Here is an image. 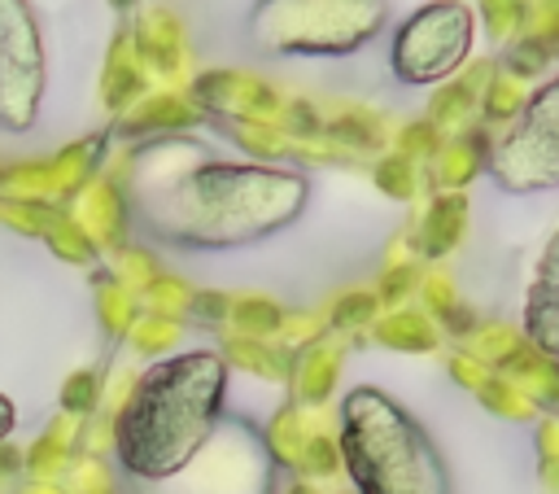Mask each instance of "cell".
Listing matches in <instances>:
<instances>
[{
	"label": "cell",
	"instance_id": "1",
	"mask_svg": "<svg viewBox=\"0 0 559 494\" xmlns=\"http://www.w3.org/2000/svg\"><path fill=\"white\" fill-rule=\"evenodd\" d=\"M227 354L197 345L166 354L131 380L114 411V463L140 490L175 481L223 428Z\"/></svg>",
	"mask_w": 559,
	"mask_h": 494
},
{
	"label": "cell",
	"instance_id": "2",
	"mask_svg": "<svg viewBox=\"0 0 559 494\" xmlns=\"http://www.w3.org/2000/svg\"><path fill=\"white\" fill-rule=\"evenodd\" d=\"M306 197L301 175H275L253 166H201L170 179L148 201V223L175 245H249L284 227Z\"/></svg>",
	"mask_w": 559,
	"mask_h": 494
},
{
	"label": "cell",
	"instance_id": "3",
	"mask_svg": "<svg viewBox=\"0 0 559 494\" xmlns=\"http://www.w3.org/2000/svg\"><path fill=\"white\" fill-rule=\"evenodd\" d=\"M336 442L358 494H450V472L428 428L376 385L341 398Z\"/></svg>",
	"mask_w": 559,
	"mask_h": 494
},
{
	"label": "cell",
	"instance_id": "4",
	"mask_svg": "<svg viewBox=\"0 0 559 494\" xmlns=\"http://www.w3.org/2000/svg\"><path fill=\"white\" fill-rule=\"evenodd\" d=\"M489 170L511 192L559 184V79L542 83L489 149Z\"/></svg>",
	"mask_w": 559,
	"mask_h": 494
},
{
	"label": "cell",
	"instance_id": "5",
	"mask_svg": "<svg viewBox=\"0 0 559 494\" xmlns=\"http://www.w3.org/2000/svg\"><path fill=\"white\" fill-rule=\"evenodd\" d=\"M153 494H271V450L258 433L227 424L214 442L166 485H148Z\"/></svg>",
	"mask_w": 559,
	"mask_h": 494
},
{
	"label": "cell",
	"instance_id": "6",
	"mask_svg": "<svg viewBox=\"0 0 559 494\" xmlns=\"http://www.w3.org/2000/svg\"><path fill=\"white\" fill-rule=\"evenodd\" d=\"M467 44H472V13H467V4H454V0L424 4L419 13H411L397 26L393 66L411 83H432V79H445L463 61Z\"/></svg>",
	"mask_w": 559,
	"mask_h": 494
},
{
	"label": "cell",
	"instance_id": "7",
	"mask_svg": "<svg viewBox=\"0 0 559 494\" xmlns=\"http://www.w3.org/2000/svg\"><path fill=\"white\" fill-rule=\"evenodd\" d=\"M44 92V44L22 0H0V127H31Z\"/></svg>",
	"mask_w": 559,
	"mask_h": 494
},
{
	"label": "cell",
	"instance_id": "8",
	"mask_svg": "<svg viewBox=\"0 0 559 494\" xmlns=\"http://www.w3.org/2000/svg\"><path fill=\"white\" fill-rule=\"evenodd\" d=\"M341 376V345H310L306 354L293 358V398L297 402H328L332 398V385Z\"/></svg>",
	"mask_w": 559,
	"mask_h": 494
},
{
	"label": "cell",
	"instance_id": "9",
	"mask_svg": "<svg viewBox=\"0 0 559 494\" xmlns=\"http://www.w3.org/2000/svg\"><path fill=\"white\" fill-rule=\"evenodd\" d=\"M376 341H384L389 350H432L437 345V328L419 310H393V315H384L376 324Z\"/></svg>",
	"mask_w": 559,
	"mask_h": 494
},
{
	"label": "cell",
	"instance_id": "10",
	"mask_svg": "<svg viewBox=\"0 0 559 494\" xmlns=\"http://www.w3.org/2000/svg\"><path fill=\"white\" fill-rule=\"evenodd\" d=\"M293 472H297V477H306V481H323V477L345 472V463H341V442L332 437V428L310 433V442L301 446V455H297V468H293Z\"/></svg>",
	"mask_w": 559,
	"mask_h": 494
},
{
	"label": "cell",
	"instance_id": "11",
	"mask_svg": "<svg viewBox=\"0 0 559 494\" xmlns=\"http://www.w3.org/2000/svg\"><path fill=\"white\" fill-rule=\"evenodd\" d=\"M231 324H236L240 337L266 341V337L284 332V310L266 297H240V302H231Z\"/></svg>",
	"mask_w": 559,
	"mask_h": 494
},
{
	"label": "cell",
	"instance_id": "12",
	"mask_svg": "<svg viewBox=\"0 0 559 494\" xmlns=\"http://www.w3.org/2000/svg\"><path fill=\"white\" fill-rule=\"evenodd\" d=\"M480 402H485L489 411H498V415H511V420H533V415H537V402H533L520 385H511L507 376H493V380L480 389Z\"/></svg>",
	"mask_w": 559,
	"mask_h": 494
},
{
	"label": "cell",
	"instance_id": "13",
	"mask_svg": "<svg viewBox=\"0 0 559 494\" xmlns=\"http://www.w3.org/2000/svg\"><path fill=\"white\" fill-rule=\"evenodd\" d=\"M175 341H179V319L175 315H144L131 328V345L140 354H166Z\"/></svg>",
	"mask_w": 559,
	"mask_h": 494
},
{
	"label": "cell",
	"instance_id": "14",
	"mask_svg": "<svg viewBox=\"0 0 559 494\" xmlns=\"http://www.w3.org/2000/svg\"><path fill=\"white\" fill-rule=\"evenodd\" d=\"M524 306H559V232L542 249V262H537V275L528 284V302Z\"/></svg>",
	"mask_w": 559,
	"mask_h": 494
},
{
	"label": "cell",
	"instance_id": "15",
	"mask_svg": "<svg viewBox=\"0 0 559 494\" xmlns=\"http://www.w3.org/2000/svg\"><path fill=\"white\" fill-rule=\"evenodd\" d=\"M100 398H105L100 372H74V376L66 380V389H61V407H66L70 415H83V420L100 407Z\"/></svg>",
	"mask_w": 559,
	"mask_h": 494
},
{
	"label": "cell",
	"instance_id": "16",
	"mask_svg": "<svg viewBox=\"0 0 559 494\" xmlns=\"http://www.w3.org/2000/svg\"><path fill=\"white\" fill-rule=\"evenodd\" d=\"M524 337L559 358V306H524Z\"/></svg>",
	"mask_w": 559,
	"mask_h": 494
},
{
	"label": "cell",
	"instance_id": "17",
	"mask_svg": "<svg viewBox=\"0 0 559 494\" xmlns=\"http://www.w3.org/2000/svg\"><path fill=\"white\" fill-rule=\"evenodd\" d=\"M376 302L380 293H345L332 306V328H367L376 319Z\"/></svg>",
	"mask_w": 559,
	"mask_h": 494
},
{
	"label": "cell",
	"instance_id": "18",
	"mask_svg": "<svg viewBox=\"0 0 559 494\" xmlns=\"http://www.w3.org/2000/svg\"><path fill=\"white\" fill-rule=\"evenodd\" d=\"M188 324H197V328H218L227 315H231V302L223 297V293H192V302H188Z\"/></svg>",
	"mask_w": 559,
	"mask_h": 494
},
{
	"label": "cell",
	"instance_id": "19",
	"mask_svg": "<svg viewBox=\"0 0 559 494\" xmlns=\"http://www.w3.org/2000/svg\"><path fill=\"white\" fill-rule=\"evenodd\" d=\"M13 494H70V490H61L57 481H35V477H26V481H22Z\"/></svg>",
	"mask_w": 559,
	"mask_h": 494
},
{
	"label": "cell",
	"instance_id": "20",
	"mask_svg": "<svg viewBox=\"0 0 559 494\" xmlns=\"http://www.w3.org/2000/svg\"><path fill=\"white\" fill-rule=\"evenodd\" d=\"M13 424H17V411H13V402L0 393V446L9 442V433H13Z\"/></svg>",
	"mask_w": 559,
	"mask_h": 494
},
{
	"label": "cell",
	"instance_id": "21",
	"mask_svg": "<svg viewBox=\"0 0 559 494\" xmlns=\"http://www.w3.org/2000/svg\"><path fill=\"white\" fill-rule=\"evenodd\" d=\"M284 494H319V490H314V485L301 477V481H288V485H284Z\"/></svg>",
	"mask_w": 559,
	"mask_h": 494
},
{
	"label": "cell",
	"instance_id": "22",
	"mask_svg": "<svg viewBox=\"0 0 559 494\" xmlns=\"http://www.w3.org/2000/svg\"><path fill=\"white\" fill-rule=\"evenodd\" d=\"M341 494H358V490H354V485H349V490H341Z\"/></svg>",
	"mask_w": 559,
	"mask_h": 494
}]
</instances>
